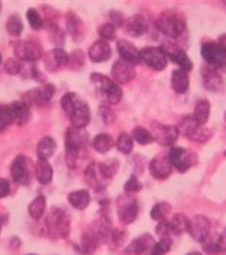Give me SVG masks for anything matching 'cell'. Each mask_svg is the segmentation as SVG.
Returning a JSON list of instances; mask_svg holds the SVG:
<instances>
[{
	"instance_id": "6125c7cd",
	"label": "cell",
	"mask_w": 226,
	"mask_h": 255,
	"mask_svg": "<svg viewBox=\"0 0 226 255\" xmlns=\"http://www.w3.org/2000/svg\"><path fill=\"white\" fill-rule=\"evenodd\" d=\"M0 9H1V3H0Z\"/></svg>"
},
{
	"instance_id": "ffe728a7",
	"label": "cell",
	"mask_w": 226,
	"mask_h": 255,
	"mask_svg": "<svg viewBox=\"0 0 226 255\" xmlns=\"http://www.w3.org/2000/svg\"><path fill=\"white\" fill-rule=\"evenodd\" d=\"M202 82L204 88L212 92H219L224 89V78L214 66H204L202 68Z\"/></svg>"
},
{
	"instance_id": "9a60e30c",
	"label": "cell",
	"mask_w": 226,
	"mask_h": 255,
	"mask_svg": "<svg viewBox=\"0 0 226 255\" xmlns=\"http://www.w3.org/2000/svg\"><path fill=\"white\" fill-rule=\"evenodd\" d=\"M14 55L19 60L32 63L42 58L43 52H42L40 45L34 42H19L14 45Z\"/></svg>"
},
{
	"instance_id": "5b68a950",
	"label": "cell",
	"mask_w": 226,
	"mask_h": 255,
	"mask_svg": "<svg viewBox=\"0 0 226 255\" xmlns=\"http://www.w3.org/2000/svg\"><path fill=\"white\" fill-rule=\"evenodd\" d=\"M91 82L95 86L96 92L99 93L108 104L116 105L122 101L123 92H122L120 86L116 82L112 81V78H108L101 73H93L91 75Z\"/></svg>"
},
{
	"instance_id": "7402d4cb",
	"label": "cell",
	"mask_w": 226,
	"mask_h": 255,
	"mask_svg": "<svg viewBox=\"0 0 226 255\" xmlns=\"http://www.w3.org/2000/svg\"><path fill=\"white\" fill-rule=\"evenodd\" d=\"M153 245H155L153 237L149 234H142L140 237H137L129 244V247L124 250L123 255H142L145 254L147 250H152Z\"/></svg>"
},
{
	"instance_id": "8992f818",
	"label": "cell",
	"mask_w": 226,
	"mask_h": 255,
	"mask_svg": "<svg viewBox=\"0 0 226 255\" xmlns=\"http://www.w3.org/2000/svg\"><path fill=\"white\" fill-rule=\"evenodd\" d=\"M201 55L209 66L226 69V45L221 42H206L202 45Z\"/></svg>"
},
{
	"instance_id": "484cf974",
	"label": "cell",
	"mask_w": 226,
	"mask_h": 255,
	"mask_svg": "<svg viewBox=\"0 0 226 255\" xmlns=\"http://www.w3.org/2000/svg\"><path fill=\"white\" fill-rule=\"evenodd\" d=\"M34 176H36V179L42 185L50 184L52 179H53V168H52V165L47 161H45V159H37V162L34 165Z\"/></svg>"
},
{
	"instance_id": "d6a6232c",
	"label": "cell",
	"mask_w": 226,
	"mask_h": 255,
	"mask_svg": "<svg viewBox=\"0 0 226 255\" xmlns=\"http://www.w3.org/2000/svg\"><path fill=\"white\" fill-rule=\"evenodd\" d=\"M202 247H204L205 253H208V254H219L224 251L219 234H209L202 241Z\"/></svg>"
},
{
	"instance_id": "4316f807",
	"label": "cell",
	"mask_w": 226,
	"mask_h": 255,
	"mask_svg": "<svg viewBox=\"0 0 226 255\" xmlns=\"http://www.w3.org/2000/svg\"><path fill=\"white\" fill-rule=\"evenodd\" d=\"M68 201L73 208L83 211V209L88 208L89 204H91V194L86 189L73 191V192H70L68 195Z\"/></svg>"
},
{
	"instance_id": "d6986e66",
	"label": "cell",
	"mask_w": 226,
	"mask_h": 255,
	"mask_svg": "<svg viewBox=\"0 0 226 255\" xmlns=\"http://www.w3.org/2000/svg\"><path fill=\"white\" fill-rule=\"evenodd\" d=\"M117 52L122 60L130 63V65H139L142 63V56H140V50H137V47L127 39H120L117 40Z\"/></svg>"
},
{
	"instance_id": "816d5d0a",
	"label": "cell",
	"mask_w": 226,
	"mask_h": 255,
	"mask_svg": "<svg viewBox=\"0 0 226 255\" xmlns=\"http://www.w3.org/2000/svg\"><path fill=\"white\" fill-rule=\"evenodd\" d=\"M156 232L162 237H169L170 234V227H169V220H162L159 221V224L156 225Z\"/></svg>"
},
{
	"instance_id": "6da1fadb",
	"label": "cell",
	"mask_w": 226,
	"mask_h": 255,
	"mask_svg": "<svg viewBox=\"0 0 226 255\" xmlns=\"http://www.w3.org/2000/svg\"><path fill=\"white\" fill-rule=\"evenodd\" d=\"M62 109L69 116L72 127L86 128L91 122V109L78 93L68 92L60 99Z\"/></svg>"
},
{
	"instance_id": "7bdbcfd3",
	"label": "cell",
	"mask_w": 226,
	"mask_h": 255,
	"mask_svg": "<svg viewBox=\"0 0 226 255\" xmlns=\"http://www.w3.org/2000/svg\"><path fill=\"white\" fill-rule=\"evenodd\" d=\"M11 124H14V118H13L10 108L3 105V108L0 111V132H4Z\"/></svg>"
},
{
	"instance_id": "d590c367",
	"label": "cell",
	"mask_w": 226,
	"mask_h": 255,
	"mask_svg": "<svg viewBox=\"0 0 226 255\" xmlns=\"http://www.w3.org/2000/svg\"><path fill=\"white\" fill-rule=\"evenodd\" d=\"M117 169H119V161L117 159H111V161H106V162L98 163V171H99L103 181L112 179L117 172Z\"/></svg>"
},
{
	"instance_id": "9f6ffc18",
	"label": "cell",
	"mask_w": 226,
	"mask_h": 255,
	"mask_svg": "<svg viewBox=\"0 0 226 255\" xmlns=\"http://www.w3.org/2000/svg\"><path fill=\"white\" fill-rule=\"evenodd\" d=\"M111 235H112V240H113V243L116 244V245H119L120 243H123L124 240H126V234L122 231H112L111 232Z\"/></svg>"
},
{
	"instance_id": "c3c4849f",
	"label": "cell",
	"mask_w": 226,
	"mask_h": 255,
	"mask_svg": "<svg viewBox=\"0 0 226 255\" xmlns=\"http://www.w3.org/2000/svg\"><path fill=\"white\" fill-rule=\"evenodd\" d=\"M27 20H29L32 29H34V30H40L43 27V24H45L40 13L37 12L36 9H29L27 10Z\"/></svg>"
},
{
	"instance_id": "8d00e7d4",
	"label": "cell",
	"mask_w": 226,
	"mask_h": 255,
	"mask_svg": "<svg viewBox=\"0 0 226 255\" xmlns=\"http://www.w3.org/2000/svg\"><path fill=\"white\" fill-rule=\"evenodd\" d=\"M6 30L9 32V35L14 36V37H17V36L22 35L23 22L19 14H16V13H14V14H10V16L7 17V22H6Z\"/></svg>"
},
{
	"instance_id": "603a6c76",
	"label": "cell",
	"mask_w": 226,
	"mask_h": 255,
	"mask_svg": "<svg viewBox=\"0 0 226 255\" xmlns=\"http://www.w3.org/2000/svg\"><path fill=\"white\" fill-rule=\"evenodd\" d=\"M124 29L126 32L133 37H140L142 35H145L147 32V20L145 16L142 14H133L132 17H129L124 22Z\"/></svg>"
},
{
	"instance_id": "83f0119b",
	"label": "cell",
	"mask_w": 226,
	"mask_h": 255,
	"mask_svg": "<svg viewBox=\"0 0 226 255\" xmlns=\"http://www.w3.org/2000/svg\"><path fill=\"white\" fill-rule=\"evenodd\" d=\"M56 148V142H55V139H53L52 136H43L42 139L39 140L37 148H36L37 158H39V159H45V161H47V159L55 153Z\"/></svg>"
},
{
	"instance_id": "db71d44e",
	"label": "cell",
	"mask_w": 226,
	"mask_h": 255,
	"mask_svg": "<svg viewBox=\"0 0 226 255\" xmlns=\"http://www.w3.org/2000/svg\"><path fill=\"white\" fill-rule=\"evenodd\" d=\"M10 194V185L4 178H0V198L7 197Z\"/></svg>"
},
{
	"instance_id": "681fc988",
	"label": "cell",
	"mask_w": 226,
	"mask_h": 255,
	"mask_svg": "<svg viewBox=\"0 0 226 255\" xmlns=\"http://www.w3.org/2000/svg\"><path fill=\"white\" fill-rule=\"evenodd\" d=\"M3 66H4V70L9 75H19L20 70H22V63L19 62L17 58H9L3 63Z\"/></svg>"
},
{
	"instance_id": "30bf717a",
	"label": "cell",
	"mask_w": 226,
	"mask_h": 255,
	"mask_svg": "<svg viewBox=\"0 0 226 255\" xmlns=\"http://www.w3.org/2000/svg\"><path fill=\"white\" fill-rule=\"evenodd\" d=\"M162 50L165 52L168 60H172L173 63H176L182 70L185 72H189V70L193 69V63L191 58L188 56V53L182 49L181 46L175 45V43H170V42H165L163 46H162Z\"/></svg>"
},
{
	"instance_id": "11a10c76",
	"label": "cell",
	"mask_w": 226,
	"mask_h": 255,
	"mask_svg": "<svg viewBox=\"0 0 226 255\" xmlns=\"http://www.w3.org/2000/svg\"><path fill=\"white\" fill-rule=\"evenodd\" d=\"M101 114H102L103 119H105V122H106V124L112 122L113 119H114V114L111 111V108H109V106H102V108H101Z\"/></svg>"
},
{
	"instance_id": "f35d334b",
	"label": "cell",
	"mask_w": 226,
	"mask_h": 255,
	"mask_svg": "<svg viewBox=\"0 0 226 255\" xmlns=\"http://www.w3.org/2000/svg\"><path fill=\"white\" fill-rule=\"evenodd\" d=\"M170 209H172V205L169 202H159L150 211V217H152V220L158 221V222L162 220H168Z\"/></svg>"
},
{
	"instance_id": "5bb4252c",
	"label": "cell",
	"mask_w": 226,
	"mask_h": 255,
	"mask_svg": "<svg viewBox=\"0 0 226 255\" xmlns=\"http://www.w3.org/2000/svg\"><path fill=\"white\" fill-rule=\"evenodd\" d=\"M188 232L191 234V237L195 241L202 243L205 238L211 234V221L202 214H198V215H195L193 218L189 220Z\"/></svg>"
},
{
	"instance_id": "ab89813d",
	"label": "cell",
	"mask_w": 226,
	"mask_h": 255,
	"mask_svg": "<svg viewBox=\"0 0 226 255\" xmlns=\"http://www.w3.org/2000/svg\"><path fill=\"white\" fill-rule=\"evenodd\" d=\"M132 138L139 145H150L153 142V136H152L150 130H147L146 128L143 127H136L132 130Z\"/></svg>"
},
{
	"instance_id": "03108f58",
	"label": "cell",
	"mask_w": 226,
	"mask_h": 255,
	"mask_svg": "<svg viewBox=\"0 0 226 255\" xmlns=\"http://www.w3.org/2000/svg\"><path fill=\"white\" fill-rule=\"evenodd\" d=\"M0 228H1V224H0Z\"/></svg>"
},
{
	"instance_id": "f546056e",
	"label": "cell",
	"mask_w": 226,
	"mask_h": 255,
	"mask_svg": "<svg viewBox=\"0 0 226 255\" xmlns=\"http://www.w3.org/2000/svg\"><path fill=\"white\" fill-rule=\"evenodd\" d=\"M209 116H211V102L208 99H199L195 105L193 118L199 125H205L209 121Z\"/></svg>"
},
{
	"instance_id": "60d3db41",
	"label": "cell",
	"mask_w": 226,
	"mask_h": 255,
	"mask_svg": "<svg viewBox=\"0 0 226 255\" xmlns=\"http://www.w3.org/2000/svg\"><path fill=\"white\" fill-rule=\"evenodd\" d=\"M85 179H86V182L92 185L93 188H98V186H101V182H102V176L99 174V171H98V163H91L89 166H88V169H86V172H85Z\"/></svg>"
},
{
	"instance_id": "d4e9b609",
	"label": "cell",
	"mask_w": 226,
	"mask_h": 255,
	"mask_svg": "<svg viewBox=\"0 0 226 255\" xmlns=\"http://www.w3.org/2000/svg\"><path fill=\"white\" fill-rule=\"evenodd\" d=\"M9 108H10L11 114H13L16 125L23 127V125L27 124V121L30 119V108L24 104L23 101H16V102L9 105Z\"/></svg>"
},
{
	"instance_id": "7dc6e473",
	"label": "cell",
	"mask_w": 226,
	"mask_h": 255,
	"mask_svg": "<svg viewBox=\"0 0 226 255\" xmlns=\"http://www.w3.org/2000/svg\"><path fill=\"white\" fill-rule=\"evenodd\" d=\"M47 30H49V36H50V39L57 43V45H62L63 42H65V39H63V36L65 33L59 29V26L56 23H53V22H47Z\"/></svg>"
},
{
	"instance_id": "1f68e13d",
	"label": "cell",
	"mask_w": 226,
	"mask_h": 255,
	"mask_svg": "<svg viewBox=\"0 0 226 255\" xmlns=\"http://www.w3.org/2000/svg\"><path fill=\"white\" fill-rule=\"evenodd\" d=\"M113 138L109 133H99L96 135L93 140H92V146L95 151H98L99 153H106L112 149L113 146Z\"/></svg>"
},
{
	"instance_id": "7c38bea8",
	"label": "cell",
	"mask_w": 226,
	"mask_h": 255,
	"mask_svg": "<svg viewBox=\"0 0 226 255\" xmlns=\"http://www.w3.org/2000/svg\"><path fill=\"white\" fill-rule=\"evenodd\" d=\"M150 129H152L150 133L153 136V140H156V142H159L163 146H172L179 138V132H178V128L176 127H170V125H165V124L153 122Z\"/></svg>"
},
{
	"instance_id": "4dcf8cb0",
	"label": "cell",
	"mask_w": 226,
	"mask_h": 255,
	"mask_svg": "<svg viewBox=\"0 0 226 255\" xmlns=\"http://www.w3.org/2000/svg\"><path fill=\"white\" fill-rule=\"evenodd\" d=\"M201 127L198 122H196V119L193 118V115H188V116H183L181 121H179V124H178V132H179V135H183V136H186L188 139L192 136V133L198 129V128Z\"/></svg>"
},
{
	"instance_id": "cb8c5ba5",
	"label": "cell",
	"mask_w": 226,
	"mask_h": 255,
	"mask_svg": "<svg viewBox=\"0 0 226 255\" xmlns=\"http://www.w3.org/2000/svg\"><path fill=\"white\" fill-rule=\"evenodd\" d=\"M66 29H68V33L73 37L75 42H79L85 36V24L82 22V19L78 17L75 13H68V16H66Z\"/></svg>"
},
{
	"instance_id": "ee69618b",
	"label": "cell",
	"mask_w": 226,
	"mask_h": 255,
	"mask_svg": "<svg viewBox=\"0 0 226 255\" xmlns=\"http://www.w3.org/2000/svg\"><path fill=\"white\" fill-rule=\"evenodd\" d=\"M211 136H212V130L208 129V128H205V125H201V127L193 132L192 136L189 139L195 140V142H199V143H205V142H208V140L211 139Z\"/></svg>"
},
{
	"instance_id": "836d02e7",
	"label": "cell",
	"mask_w": 226,
	"mask_h": 255,
	"mask_svg": "<svg viewBox=\"0 0 226 255\" xmlns=\"http://www.w3.org/2000/svg\"><path fill=\"white\" fill-rule=\"evenodd\" d=\"M29 215L33 218L34 221H39L43 215H45V211H46V198L43 195H39V197H36L29 204Z\"/></svg>"
},
{
	"instance_id": "e7e4bbea",
	"label": "cell",
	"mask_w": 226,
	"mask_h": 255,
	"mask_svg": "<svg viewBox=\"0 0 226 255\" xmlns=\"http://www.w3.org/2000/svg\"><path fill=\"white\" fill-rule=\"evenodd\" d=\"M27 255H36V254H27Z\"/></svg>"
},
{
	"instance_id": "94428289",
	"label": "cell",
	"mask_w": 226,
	"mask_h": 255,
	"mask_svg": "<svg viewBox=\"0 0 226 255\" xmlns=\"http://www.w3.org/2000/svg\"><path fill=\"white\" fill-rule=\"evenodd\" d=\"M1 108H3V105H0V111H1Z\"/></svg>"
},
{
	"instance_id": "7a4b0ae2",
	"label": "cell",
	"mask_w": 226,
	"mask_h": 255,
	"mask_svg": "<svg viewBox=\"0 0 226 255\" xmlns=\"http://www.w3.org/2000/svg\"><path fill=\"white\" fill-rule=\"evenodd\" d=\"M156 27L170 39H178L185 33L186 22L182 13L169 9V10H163L159 14V17L156 19Z\"/></svg>"
},
{
	"instance_id": "bcb514c9",
	"label": "cell",
	"mask_w": 226,
	"mask_h": 255,
	"mask_svg": "<svg viewBox=\"0 0 226 255\" xmlns=\"http://www.w3.org/2000/svg\"><path fill=\"white\" fill-rule=\"evenodd\" d=\"M85 65V55L82 50H75L73 53L69 55V68L73 70L80 69Z\"/></svg>"
},
{
	"instance_id": "f5cc1de1",
	"label": "cell",
	"mask_w": 226,
	"mask_h": 255,
	"mask_svg": "<svg viewBox=\"0 0 226 255\" xmlns=\"http://www.w3.org/2000/svg\"><path fill=\"white\" fill-rule=\"evenodd\" d=\"M111 20H112V24L116 27V26H123L124 19L123 14L120 12H116V10H112L111 12Z\"/></svg>"
},
{
	"instance_id": "be15d7a7",
	"label": "cell",
	"mask_w": 226,
	"mask_h": 255,
	"mask_svg": "<svg viewBox=\"0 0 226 255\" xmlns=\"http://www.w3.org/2000/svg\"><path fill=\"white\" fill-rule=\"evenodd\" d=\"M225 121H226V112H225Z\"/></svg>"
},
{
	"instance_id": "e575fe53",
	"label": "cell",
	"mask_w": 226,
	"mask_h": 255,
	"mask_svg": "<svg viewBox=\"0 0 226 255\" xmlns=\"http://www.w3.org/2000/svg\"><path fill=\"white\" fill-rule=\"evenodd\" d=\"M188 224H189V218L183 214H175L169 220L170 232H173L175 235H181L183 232H188Z\"/></svg>"
},
{
	"instance_id": "91938a15",
	"label": "cell",
	"mask_w": 226,
	"mask_h": 255,
	"mask_svg": "<svg viewBox=\"0 0 226 255\" xmlns=\"http://www.w3.org/2000/svg\"><path fill=\"white\" fill-rule=\"evenodd\" d=\"M1 60H3V59H1V53H0V65H1Z\"/></svg>"
},
{
	"instance_id": "3957f363",
	"label": "cell",
	"mask_w": 226,
	"mask_h": 255,
	"mask_svg": "<svg viewBox=\"0 0 226 255\" xmlns=\"http://www.w3.org/2000/svg\"><path fill=\"white\" fill-rule=\"evenodd\" d=\"M89 135L85 128L70 127L65 133V148H66V162L70 168L78 162V155L86 146Z\"/></svg>"
},
{
	"instance_id": "9c48e42d",
	"label": "cell",
	"mask_w": 226,
	"mask_h": 255,
	"mask_svg": "<svg viewBox=\"0 0 226 255\" xmlns=\"http://www.w3.org/2000/svg\"><path fill=\"white\" fill-rule=\"evenodd\" d=\"M116 211H117V217L123 224L129 225L137 218L139 214V207H137V201L132 195H124L117 199L116 204Z\"/></svg>"
},
{
	"instance_id": "680465c9",
	"label": "cell",
	"mask_w": 226,
	"mask_h": 255,
	"mask_svg": "<svg viewBox=\"0 0 226 255\" xmlns=\"http://www.w3.org/2000/svg\"><path fill=\"white\" fill-rule=\"evenodd\" d=\"M188 255H202L201 253H198V251H193V253H189Z\"/></svg>"
},
{
	"instance_id": "4fadbf2b",
	"label": "cell",
	"mask_w": 226,
	"mask_h": 255,
	"mask_svg": "<svg viewBox=\"0 0 226 255\" xmlns=\"http://www.w3.org/2000/svg\"><path fill=\"white\" fill-rule=\"evenodd\" d=\"M10 175L14 182L27 185L30 182V161L24 155H19L10 165Z\"/></svg>"
},
{
	"instance_id": "f1b7e54d",
	"label": "cell",
	"mask_w": 226,
	"mask_h": 255,
	"mask_svg": "<svg viewBox=\"0 0 226 255\" xmlns=\"http://www.w3.org/2000/svg\"><path fill=\"white\" fill-rule=\"evenodd\" d=\"M170 85L172 89L176 93H185L189 88V76L188 72L182 69L173 70L172 73V79H170Z\"/></svg>"
},
{
	"instance_id": "2e32d148",
	"label": "cell",
	"mask_w": 226,
	"mask_h": 255,
	"mask_svg": "<svg viewBox=\"0 0 226 255\" xmlns=\"http://www.w3.org/2000/svg\"><path fill=\"white\" fill-rule=\"evenodd\" d=\"M136 78V69L133 65L124 62V60H116L112 66V81L117 85H126Z\"/></svg>"
},
{
	"instance_id": "44dd1931",
	"label": "cell",
	"mask_w": 226,
	"mask_h": 255,
	"mask_svg": "<svg viewBox=\"0 0 226 255\" xmlns=\"http://www.w3.org/2000/svg\"><path fill=\"white\" fill-rule=\"evenodd\" d=\"M89 59L93 63H103L106 60H109L112 56V47L106 42V40H96L91 47H89Z\"/></svg>"
},
{
	"instance_id": "277c9868",
	"label": "cell",
	"mask_w": 226,
	"mask_h": 255,
	"mask_svg": "<svg viewBox=\"0 0 226 255\" xmlns=\"http://www.w3.org/2000/svg\"><path fill=\"white\" fill-rule=\"evenodd\" d=\"M46 231L52 240L66 238L70 232V220L68 214L60 208H52L45 221Z\"/></svg>"
},
{
	"instance_id": "f907efd6",
	"label": "cell",
	"mask_w": 226,
	"mask_h": 255,
	"mask_svg": "<svg viewBox=\"0 0 226 255\" xmlns=\"http://www.w3.org/2000/svg\"><path fill=\"white\" fill-rule=\"evenodd\" d=\"M123 189L126 194H135V192H139V191L142 189V185H140V182H139V179H137L136 175H132V176L124 182Z\"/></svg>"
},
{
	"instance_id": "f6af8a7d",
	"label": "cell",
	"mask_w": 226,
	"mask_h": 255,
	"mask_svg": "<svg viewBox=\"0 0 226 255\" xmlns=\"http://www.w3.org/2000/svg\"><path fill=\"white\" fill-rule=\"evenodd\" d=\"M98 33L102 40H113L116 37V27L112 23H103L98 27Z\"/></svg>"
},
{
	"instance_id": "b9f144b4",
	"label": "cell",
	"mask_w": 226,
	"mask_h": 255,
	"mask_svg": "<svg viewBox=\"0 0 226 255\" xmlns=\"http://www.w3.org/2000/svg\"><path fill=\"white\" fill-rule=\"evenodd\" d=\"M170 247H172L170 237H162L159 243H155V245L152 247L150 255H166L169 253Z\"/></svg>"
},
{
	"instance_id": "ba28073f",
	"label": "cell",
	"mask_w": 226,
	"mask_h": 255,
	"mask_svg": "<svg viewBox=\"0 0 226 255\" xmlns=\"http://www.w3.org/2000/svg\"><path fill=\"white\" fill-rule=\"evenodd\" d=\"M53 95H55V86L50 85V83H45V85H42L39 88H33V89H30V91L23 93L22 101L29 108L32 105L42 106V105L47 104L52 99Z\"/></svg>"
},
{
	"instance_id": "52a82bcc",
	"label": "cell",
	"mask_w": 226,
	"mask_h": 255,
	"mask_svg": "<svg viewBox=\"0 0 226 255\" xmlns=\"http://www.w3.org/2000/svg\"><path fill=\"white\" fill-rule=\"evenodd\" d=\"M168 158L172 166L179 172H186L188 169H191L198 163V155L191 149H186L182 146L170 148V151L168 152Z\"/></svg>"
},
{
	"instance_id": "e0dca14e",
	"label": "cell",
	"mask_w": 226,
	"mask_h": 255,
	"mask_svg": "<svg viewBox=\"0 0 226 255\" xmlns=\"http://www.w3.org/2000/svg\"><path fill=\"white\" fill-rule=\"evenodd\" d=\"M69 66V55L62 47H55L45 55V68L49 72H56Z\"/></svg>"
},
{
	"instance_id": "8fae6325",
	"label": "cell",
	"mask_w": 226,
	"mask_h": 255,
	"mask_svg": "<svg viewBox=\"0 0 226 255\" xmlns=\"http://www.w3.org/2000/svg\"><path fill=\"white\" fill-rule=\"evenodd\" d=\"M140 56H142V62H145L150 69L160 72L168 66V58L165 52L162 50V47H143L140 50Z\"/></svg>"
},
{
	"instance_id": "74e56055",
	"label": "cell",
	"mask_w": 226,
	"mask_h": 255,
	"mask_svg": "<svg viewBox=\"0 0 226 255\" xmlns=\"http://www.w3.org/2000/svg\"><path fill=\"white\" fill-rule=\"evenodd\" d=\"M116 148L119 149V152H122L123 155H129L132 149H133V138L132 135L122 132L117 139H116Z\"/></svg>"
},
{
	"instance_id": "6f0895ef",
	"label": "cell",
	"mask_w": 226,
	"mask_h": 255,
	"mask_svg": "<svg viewBox=\"0 0 226 255\" xmlns=\"http://www.w3.org/2000/svg\"><path fill=\"white\" fill-rule=\"evenodd\" d=\"M221 243H222V250H224V251H226V230H225V232L221 235Z\"/></svg>"
},
{
	"instance_id": "ac0fdd59",
	"label": "cell",
	"mask_w": 226,
	"mask_h": 255,
	"mask_svg": "<svg viewBox=\"0 0 226 255\" xmlns=\"http://www.w3.org/2000/svg\"><path fill=\"white\" fill-rule=\"evenodd\" d=\"M172 163H170L168 155H156L149 162V172L155 179H166L172 174Z\"/></svg>"
}]
</instances>
